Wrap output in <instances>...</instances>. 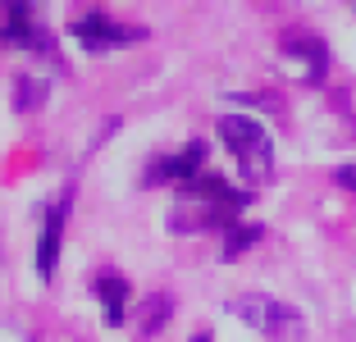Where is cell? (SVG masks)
<instances>
[{
  "instance_id": "obj_1",
  "label": "cell",
  "mask_w": 356,
  "mask_h": 342,
  "mask_svg": "<svg viewBox=\"0 0 356 342\" xmlns=\"http://www.w3.org/2000/svg\"><path fill=\"white\" fill-rule=\"evenodd\" d=\"M247 201H252V192L229 187L220 174H201L178 187L174 210H169V228L174 233H201V228H224L229 233L238 224V215L247 210Z\"/></svg>"
},
{
  "instance_id": "obj_2",
  "label": "cell",
  "mask_w": 356,
  "mask_h": 342,
  "mask_svg": "<svg viewBox=\"0 0 356 342\" xmlns=\"http://www.w3.org/2000/svg\"><path fill=\"white\" fill-rule=\"evenodd\" d=\"M220 142L238 160L247 183H270L274 178V142L252 114H220Z\"/></svg>"
},
{
  "instance_id": "obj_3",
  "label": "cell",
  "mask_w": 356,
  "mask_h": 342,
  "mask_svg": "<svg viewBox=\"0 0 356 342\" xmlns=\"http://www.w3.org/2000/svg\"><path fill=\"white\" fill-rule=\"evenodd\" d=\"M229 311L238 315L242 324H252L256 333H270V338H279V342H297V338L306 333L302 311H293V306H288V301H279V297H265V292L233 297Z\"/></svg>"
},
{
  "instance_id": "obj_4",
  "label": "cell",
  "mask_w": 356,
  "mask_h": 342,
  "mask_svg": "<svg viewBox=\"0 0 356 342\" xmlns=\"http://www.w3.org/2000/svg\"><path fill=\"white\" fill-rule=\"evenodd\" d=\"M0 46L51 55V37L37 19V0H0Z\"/></svg>"
},
{
  "instance_id": "obj_5",
  "label": "cell",
  "mask_w": 356,
  "mask_h": 342,
  "mask_svg": "<svg viewBox=\"0 0 356 342\" xmlns=\"http://www.w3.org/2000/svg\"><path fill=\"white\" fill-rule=\"evenodd\" d=\"M69 32H74V42L83 46V51H92V55L147 42V28H128V23H115V19H105V14H83V19H74Z\"/></svg>"
},
{
  "instance_id": "obj_6",
  "label": "cell",
  "mask_w": 356,
  "mask_h": 342,
  "mask_svg": "<svg viewBox=\"0 0 356 342\" xmlns=\"http://www.w3.org/2000/svg\"><path fill=\"white\" fill-rule=\"evenodd\" d=\"M201 165H206V142H188L183 151H174V156L156 160V165L142 174V183H192V178H201Z\"/></svg>"
},
{
  "instance_id": "obj_7",
  "label": "cell",
  "mask_w": 356,
  "mask_h": 342,
  "mask_svg": "<svg viewBox=\"0 0 356 342\" xmlns=\"http://www.w3.org/2000/svg\"><path fill=\"white\" fill-rule=\"evenodd\" d=\"M283 60L297 64L306 83H325V73H329V51H325L320 37H311V32H293V37H283Z\"/></svg>"
},
{
  "instance_id": "obj_8",
  "label": "cell",
  "mask_w": 356,
  "mask_h": 342,
  "mask_svg": "<svg viewBox=\"0 0 356 342\" xmlns=\"http://www.w3.org/2000/svg\"><path fill=\"white\" fill-rule=\"evenodd\" d=\"M64 201H51L42 215V238H37V274L55 279V260H60V242H64Z\"/></svg>"
},
{
  "instance_id": "obj_9",
  "label": "cell",
  "mask_w": 356,
  "mask_h": 342,
  "mask_svg": "<svg viewBox=\"0 0 356 342\" xmlns=\"http://www.w3.org/2000/svg\"><path fill=\"white\" fill-rule=\"evenodd\" d=\"M96 297H101L105 329H119L128 315V279L124 274H96Z\"/></svg>"
},
{
  "instance_id": "obj_10",
  "label": "cell",
  "mask_w": 356,
  "mask_h": 342,
  "mask_svg": "<svg viewBox=\"0 0 356 342\" xmlns=\"http://www.w3.org/2000/svg\"><path fill=\"white\" fill-rule=\"evenodd\" d=\"M265 238L261 224H233L229 233H224V260H238L247 247H256V242Z\"/></svg>"
},
{
  "instance_id": "obj_11",
  "label": "cell",
  "mask_w": 356,
  "mask_h": 342,
  "mask_svg": "<svg viewBox=\"0 0 356 342\" xmlns=\"http://www.w3.org/2000/svg\"><path fill=\"white\" fill-rule=\"evenodd\" d=\"M169 311H174V301H169L165 292H156V297H147V306H142V333H147V338H156V333L165 329Z\"/></svg>"
},
{
  "instance_id": "obj_12",
  "label": "cell",
  "mask_w": 356,
  "mask_h": 342,
  "mask_svg": "<svg viewBox=\"0 0 356 342\" xmlns=\"http://www.w3.org/2000/svg\"><path fill=\"white\" fill-rule=\"evenodd\" d=\"M42 101H46V83H42V78H28V73H23L14 105H19V110H32V105H42Z\"/></svg>"
},
{
  "instance_id": "obj_13",
  "label": "cell",
  "mask_w": 356,
  "mask_h": 342,
  "mask_svg": "<svg viewBox=\"0 0 356 342\" xmlns=\"http://www.w3.org/2000/svg\"><path fill=\"white\" fill-rule=\"evenodd\" d=\"M338 187H347V192H356V165H338Z\"/></svg>"
},
{
  "instance_id": "obj_14",
  "label": "cell",
  "mask_w": 356,
  "mask_h": 342,
  "mask_svg": "<svg viewBox=\"0 0 356 342\" xmlns=\"http://www.w3.org/2000/svg\"><path fill=\"white\" fill-rule=\"evenodd\" d=\"M192 342H210V338H206V333H197V338H192Z\"/></svg>"
},
{
  "instance_id": "obj_15",
  "label": "cell",
  "mask_w": 356,
  "mask_h": 342,
  "mask_svg": "<svg viewBox=\"0 0 356 342\" xmlns=\"http://www.w3.org/2000/svg\"><path fill=\"white\" fill-rule=\"evenodd\" d=\"M352 5H356V0H352Z\"/></svg>"
}]
</instances>
